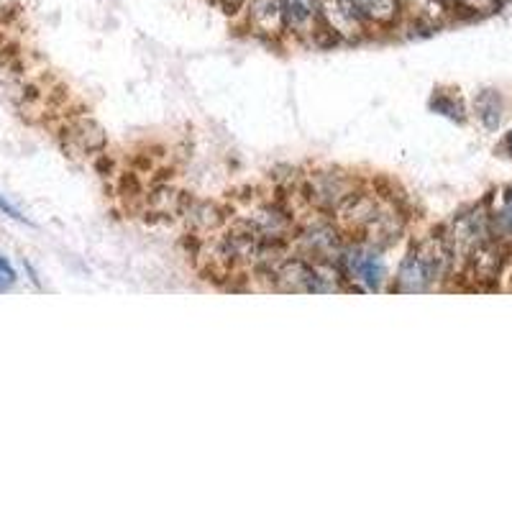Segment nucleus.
<instances>
[{
  "label": "nucleus",
  "mask_w": 512,
  "mask_h": 512,
  "mask_svg": "<svg viewBox=\"0 0 512 512\" xmlns=\"http://www.w3.org/2000/svg\"><path fill=\"white\" fill-rule=\"evenodd\" d=\"M0 213H3V216H8V218H13V221H18V223H26V226H34V223H31L29 218H26L24 213H21V210H18L16 205L11 203V200L3 198V195H0Z\"/></svg>",
  "instance_id": "nucleus-15"
},
{
  "label": "nucleus",
  "mask_w": 512,
  "mask_h": 512,
  "mask_svg": "<svg viewBox=\"0 0 512 512\" xmlns=\"http://www.w3.org/2000/svg\"><path fill=\"white\" fill-rule=\"evenodd\" d=\"M249 24L256 34L280 36L287 29L282 0H251L249 3Z\"/></svg>",
  "instance_id": "nucleus-9"
},
{
  "label": "nucleus",
  "mask_w": 512,
  "mask_h": 512,
  "mask_svg": "<svg viewBox=\"0 0 512 512\" xmlns=\"http://www.w3.org/2000/svg\"><path fill=\"white\" fill-rule=\"evenodd\" d=\"M502 149L507 152V157H512V131H507L505 139H502Z\"/></svg>",
  "instance_id": "nucleus-16"
},
{
  "label": "nucleus",
  "mask_w": 512,
  "mask_h": 512,
  "mask_svg": "<svg viewBox=\"0 0 512 512\" xmlns=\"http://www.w3.org/2000/svg\"><path fill=\"white\" fill-rule=\"evenodd\" d=\"M320 16H323V26L328 34L346 41L359 39L364 34V24H367L349 0H320Z\"/></svg>",
  "instance_id": "nucleus-5"
},
{
  "label": "nucleus",
  "mask_w": 512,
  "mask_h": 512,
  "mask_svg": "<svg viewBox=\"0 0 512 512\" xmlns=\"http://www.w3.org/2000/svg\"><path fill=\"white\" fill-rule=\"evenodd\" d=\"M16 285V269L11 267L6 256L0 254V292H8Z\"/></svg>",
  "instance_id": "nucleus-14"
},
{
  "label": "nucleus",
  "mask_w": 512,
  "mask_h": 512,
  "mask_svg": "<svg viewBox=\"0 0 512 512\" xmlns=\"http://www.w3.org/2000/svg\"><path fill=\"white\" fill-rule=\"evenodd\" d=\"M351 195H354L351 182L333 172H320L310 180V200L323 210H338Z\"/></svg>",
  "instance_id": "nucleus-6"
},
{
  "label": "nucleus",
  "mask_w": 512,
  "mask_h": 512,
  "mask_svg": "<svg viewBox=\"0 0 512 512\" xmlns=\"http://www.w3.org/2000/svg\"><path fill=\"white\" fill-rule=\"evenodd\" d=\"M297 244H300V256H305L308 262L326 264V267H338L346 249L336 228H331L328 223H315V226L305 228L297 236Z\"/></svg>",
  "instance_id": "nucleus-4"
},
{
  "label": "nucleus",
  "mask_w": 512,
  "mask_h": 512,
  "mask_svg": "<svg viewBox=\"0 0 512 512\" xmlns=\"http://www.w3.org/2000/svg\"><path fill=\"white\" fill-rule=\"evenodd\" d=\"M282 11L287 29L295 34H315V29L326 31L320 16V0H282Z\"/></svg>",
  "instance_id": "nucleus-8"
},
{
  "label": "nucleus",
  "mask_w": 512,
  "mask_h": 512,
  "mask_svg": "<svg viewBox=\"0 0 512 512\" xmlns=\"http://www.w3.org/2000/svg\"><path fill=\"white\" fill-rule=\"evenodd\" d=\"M431 108L436 113H441V116L451 118V121H459L464 123V105H461V100L456 98V95H448L443 93V90H438V93H433L431 98Z\"/></svg>",
  "instance_id": "nucleus-13"
},
{
  "label": "nucleus",
  "mask_w": 512,
  "mask_h": 512,
  "mask_svg": "<svg viewBox=\"0 0 512 512\" xmlns=\"http://www.w3.org/2000/svg\"><path fill=\"white\" fill-rule=\"evenodd\" d=\"M454 267V256L446 241L441 236L420 241L418 246L408 251L397 269L395 287L392 290L402 295H413V292H431L436 290L438 282L446 280V274Z\"/></svg>",
  "instance_id": "nucleus-1"
},
{
  "label": "nucleus",
  "mask_w": 512,
  "mask_h": 512,
  "mask_svg": "<svg viewBox=\"0 0 512 512\" xmlns=\"http://www.w3.org/2000/svg\"><path fill=\"white\" fill-rule=\"evenodd\" d=\"M369 24H395L400 18V0H349Z\"/></svg>",
  "instance_id": "nucleus-10"
},
{
  "label": "nucleus",
  "mask_w": 512,
  "mask_h": 512,
  "mask_svg": "<svg viewBox=\"0 0 512 512\" xmlns=\"http://www.w3.org/2000/svg\"><path fill=\"white\" fill-rule=\"evenodd\" d=\"M477 116L487 131H497L502 123V98L497 90H482L477 98Z\"/></svg>",
  "instance_id": "nucleus-11"
},
{
  "label": "nucleus",
  "mask_w": 512,
  "mask_h": 512,
  "mask_svg": "<svg viewBox=\"0 0 512 512\" xmlns=\"http://www.w3.org/2000/svg\"><path fill=\"white\" fill-rule=\"evenodd\" d=\"M239 3H244V0H239Z\"/></svg>",
  "instance_id": "nucleus-17"
},
{
  "label": "nucleus",
  "mask_w": 512,
  "mask_h": 512,
  "mask_svg": "<svg viewBox=\"0 0 512 512\" xmlns=\"http://www.w3.org/2000/svg\"><path fill=\"white\" fill-rule=\"evenodd\" d=\"M338 269L349 280H354L359 290L367 292H379L384 287V280H387V264L382 259V249L367 244V241L346 246L344 254H341V262H338Z\"/></svg>",
  "instance_id": "nucleus-3"
},
{
  "label": "nucleus",
  "mask_w": 512,
  "mask_h": 512,
  "mask_svg": "<svg viewBox=\"0 0 512 512\" xmlns=\"http://www.w3.org/2000/svg\"><path fill=\"white\" fill-rule=\"evenodd\" d=\"M489 221H492V236L502 241H512V187L502 192L500 208L495 213H489Z\"/></svg>",
  "instance_id": "nucleus-12"
},
{
  "label": "nucleus",
  "mask_w": 512,
  "mask_h": 512,
  "mask_svg": "<svg viewBox=\"0 0 512 512\" xmlns=\"http://www.w3.org/2000/svg\"><path fill=\"white\" fill-rule=\"evenodd\" d=\"M105 131L93 118H77L64 128V149L72 154L103 152Z\"/></svg>",
  "instance_id": "nucleus-7"
},
{
  "label": "nucleus",
  "mask_w": 512,
  "mask_h": 512,
  "mask_svg": "<svg viewBox=\"0 0 512 512\" xmlns=\"http://www.w3.org/2000/svg\"><path fill=\"white\" fill-rule=\"evenodd\" d=\"M489 236H492L489 213L484 208H474L466 210V213H461V216H456L454 221L448 223L441 239L451 249L454 262H469L474 251L482 249L487 241H492Z\"/></svg>",
  "instance_id": "nucleus-2"
}]
</instances>
